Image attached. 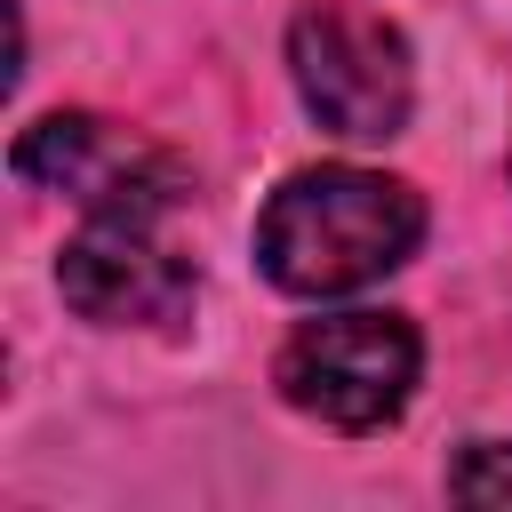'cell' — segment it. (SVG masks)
<instances>
[{
	"label": "cell",
	"mask_w": 512,
	"mask_h": 512,
	"mask_svg": "<svg viewBox=\"0 0 512 512\" xmlns=\"http://www.w3.org/2000/svg\"><path fill=\"white\" fill-rule=\"evenodd\" d=\"M416 328L400 312H328V320H304L280 352V392L336 424V432H376L408 408L416 392Z\"/></svg>",
	"instance_id": "3957f363"
},
{
	"label": "cell",
	"mask_w": 512,
	"mask_h": 512,
	"mask_svg": "<svg viewBox=\"0 0 512 512\" xmlns=\"http://www.w3.org/2000/svg\"><path fill=\"white\" fill-rule=\"evenodd\" d=\"M288 72L312 104V120L344 144H384L408 128L416 104V72H408V40L344 0H312L288 24Z\"/></svg>",
	"instance_id": "7a4b0ae2"
},
{
	"label": "cell",
	"mask_w": 512,
	"mask_h": 512,
	"mask_svg": "<svg viewBox=\"0 0 512 512\" xmlns=\"http://www.w3.org/2000/svg\"><path fill=\"white\" fill-rule=\"evenodd\" d=\"M56 288L80 320L144 328L192 304V264L152 232V216H88L56 256Z\"/></svg>",
	"instance_id": "5b68a950"
},
{
	"label": "cell",
	"mask_w": 512,
	"mask_h": 512,
	"mask_svg": "<svg viewBox=\"0 0 512 512\" xmlns=\"http://www.w3.org/2000/svg\"><path fill=\"white\" fill-rule=\"evenodd\" d=\"M448 496H464V504H512V448H496V440L464 448L456 472H448Z\"/></svg>",
	"instance_id": "8992f818"
},
{
	"label": "cell",
	"mask_w": 512,
	"mask_h": 512,
	"mask_svg": "<svg viewBox=\"0 0 512 512\" xmlns=\"http://www.w3.org/2000/svg\"><path fill=\"white\" fill-rule=\"evenodd\" d=\"M424 240V200L376 168H304L256 216V264L288 296H352L400 272Z\"/></svg>",
	"instance_id": "6da1fadb"
},
{
	"label": "cell",
	"mask_w": 512,
	"mask_h": 512,
	"mask_svg": "<svg viewBox=\"0 0 512 512\" xmlns=\"http://www.w3.org/2000/svg\"><path fill=\"white\" fill-rule=\"evenodd\" d=\"M16 176L80 200L88 216H168L184 200V168L152 136L120 128V120H96V112L32 120L16 136Z\"/></svg>",
	"instance_id": "277c9868"
}]
</instances>
